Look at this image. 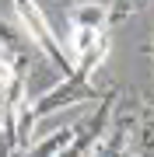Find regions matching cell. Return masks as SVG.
<instances>
[{
    "mask_svg": "<svg viewBox=\"0 0 154 157\" xmlns=\"http://www.w3.org/2000/svg\"><path fill=\"white\" fill-rule=\"evenodd\" d=\"M105 56H109V32L91 45V49L77 52V56H74V70H70L56 87H49L39 101H32L35 119H46V115H53V112H60V108L81 105V101H95V98H98V87H95L91 73L105 63Z\"/></svg>",
    "mask_w": 154,
    "mask_h": 157,
    "instance_id": "cell-1",
    "label": "cell"
},
{
    "mask_svg": "<svg viewBox=\"0 0 154 157\" xmlns=\"http://www.w3.org/2000/svg\"><path fill=\"white\" fill-rule=\"evenodd\" d=\"M11 4H14L18 21H21L25 32H28V39L35 42V49H39L53 67H60L63 73H70V70H74V56H70V52L63 49V42L56 39V32H53V25L46 21L42 7L35 4V0H11Z\"/></svg>",
    "mask_w": 154,
    "mask_h": 157,
    "instance_id": "cell-2",
    "label": "cell"
},
{
    "mask_svg": "<svg viewBox=\"0 0 154 157\" xmlns=\"http://www.w3.org/2000/svg\"><path fill=\"white\" fill-rule=\"evenodd\" d=\"M116 101H119V91H116V87L105 91V94H98V108H95V115H88V119H81V122L70 126V143L63 147L56 157H88V150H91V147L105 136Z\"/></svg>",
    "mask_w": 154,
    "mask_h": 157,
    "instance_id": "cell-3",
    "label": "cell"
},
{
    "mask_svg": "<svg viewBox=\"0 0 154 157\" xmlns=\"http://www.w3.org/2000/svg\"><path fill=\"white\" fill-rule=\"evenodd\" d=\"M70 25L74 28H109V4H98V0L70 4Z\"/></svg>",
    "mask_w": 154,
    "mask_h": 157,
    "instance_id": "cell-4",
    "label": "cell"
},
{
    "mask_svg": "<svg viewBox=\"0 0 154 157\" xmlns=\"http://www.w3.org/2000/svg\"><path fill=\"white\" fill-rule=\"evenodd\" d=\"M35 108H32V101L28 94H25L21 101H18V108H14V133H18V150H28V147L35 143Z\"/></svg>",
    "mask_w": 154,
    "mask_h": 157,
    "instance_id": "cell-5",
    "label": "cell"
},
{
    "mask_svg": "<svg viewBox=\"0 0 154 157\" xmlns=\"http://www.w3.org/2000/svg\"><path fill=\"white\" fill-rule=\"evenodd\" d=\"M67 143H70V129H56V133H49L46 140L32 143L28 150H25V157H56Z\"/></svg>",
    "mask_w": 154,
    "mask_h": 157,
    "instance_id": "cell-6",
    "label": "cell"
},
{
    "mask_svg": "<svg viewBox=\"0 0 154 157\" xmlns=\"http://www.w3.org/2000/svg\"><path fill=\"white\" fill-rule=\"evenodd\" d=\"M144 4H147V0H109V25L130 21V17L137 14Z\"/></svg>",
    "mask_w": 154,
    "mask_h": 157,
    "instance_id": "cell-7",
    "label": "cell"
},
{
    "mask_svg": "<svg viewBox=\"0 0 154 157\" xmlns=\"http://www.w3.org/2000/svg\"><path fill=\"white\" fill-rule=\"evenodd\" d=\"M0 45H7V52H28L21 32H18L14 25H7V21H0Z\"/></svg>",
    "mask_w": 154,
    "mask_h": 157,
    "instance_id": "cell-8",
    "label": "cell"
},
{
    "mask_svg": "<svg viewBox=\"0 0 154 157\" xmlns=\"http://www.w3.org/2000/svg\"><path fill=\"white\" fill-rule=\"evenodd\" d=\"M60 4H63V7H70V4H74V0H60Z\"/></svg>",
    "mask_w": 154,
    "mask_h": 157,
    "instance_id": "cell-9",
    "label": "cell"
}]
</instances>
